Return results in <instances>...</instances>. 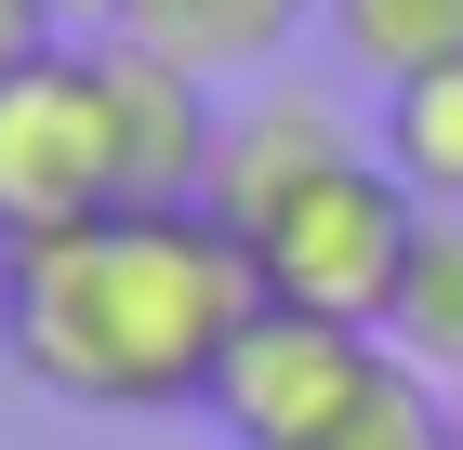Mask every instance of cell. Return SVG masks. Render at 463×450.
Instances as JSON below:
<instances>
[{
  "label": "cell",
  "instance_id": "6da1fadb",
  "mask_svg": "<svg viewBox=\"0 0 463 450\" xmlns=\"http://www.w3.org/2000/svg\"><path fill=\"white\" fill-rule=\"evenodd\" d=\"M265 305V265L213 212H93L14 252L0 358L67 411H213L225 345Z\"/></svg>",
  "mask_w": 463,
  "mask_h": 450
},
{
  "label": "cell",
  "instance_id": "7c38bea8",
  "mask_svg": "<svg viewBox=\"0 0 463 450\" xmlns=\"http://www.w3.org/2000/svg\"><path fill=\"white\" fill-rule=\"evenodd\" d=\"M40 40H53V27H40V14H27V0H0V80H14V67H27V53H40Z\"/></svg>",
  "mask_w": 463,
  "mask_h": 450
},
{
  "label": "cell",
  "instance_id": "4fadbf2b",
  "mask_svg": "<svg viewBox=\"0 0 463 450\" xmlns=\"http://www.w3.org/2000/svg\"><path fill=\"white\" fill-rule=\"evenodd\" d=\"M27 14H40V27H53V40H80V27H107V0H27Z\"/></svg>",
  "mask_w": 463,
  "mask_h": 450
},
{
  "label": "cell",
  "instance_id": "9a60e30c",
  "mask_svg": "<svg viewBox=\"0 0 463 450\" xmlns=\"http://www.w3.org/2000/svg\"><path fill=\"white\" fill-rule=\"evenodd\" d=\"M450 424H463V397H450Z\"/></svg>",
  "mask_w": 463,
  "mask_h": 450
},
{
  "label": "cell",
  "instance_id": "3957f363",
  "mask_svg": "<svg viewBox=\"0 0 463 450\" xmlns=\"http://www.w3.org/2000/svg\"><path fill=\"white\" fill-rule=\"evenodd\" d=\"M411 239H424V199L357 146L345 173H318L265 239H251V265H265L279 305H318V318H345V331H384L397 278H411Z\"/></svg>",
  "mask_w": 463,
  "mask_h": 450
},
{
  "label": "cell",
  "instance_id": "277c9868",
  "mask_svg": "<svg viewBox=\"0 0 463 450\" xmlns=\"http://www.w3.org/2000/svg\"><path fill=\"white\" fill-rule=\"evenodd\" d=\"M384 371H397L384 331H345V318L265 292L251 331L225 345V371H213V424H225V450H318L331 424L371 411V384H384Z\"/></svg>",
  "mask_w": 463,
  "mask_h": 450
},
{
  "label": "cell",
  "instance_id": "30bf717a",
  "mask_svg": "<svg viewBox=\"0 0 463 450\" xmlns=\"http://www.w3.org/2000/svg\"><path fill=\"white\" fill-rule=\"evenodd\" d=\"M318 27L345 40V67H371V80L463 67V0H331Z\"/></svg>",
  "mask_w": 463,
  "mask_h": 450
},
{
  "label": "cell",
  "instance_id": "7a4b0ae2",
  "mask_svg": "<svg viewBox=\"0 0 463 450\" xmlns=\"http://www.w3.org/2000/svg\"><path fill=\"white\" fill-rule=\"evenodd\" d=\"M93 212H133L107 146V80H93V40H40L0 80V252L67 239Z\"/></svg>",
  "mask_w": 463,
  "mask_h": 450
},
{
  "label": "cell",
  "instance_id": "52a82bcc",
  "mask_svg": "<svg viewBox=\"0 0 463 450\" xmlns=\"http://www.w3.org/2000/svg\"><path fill=\"white\" fill-rule=\"evenodd\" d=\"M331 0H107V27H133V40H159V53H185V67H279L291 40L318 27Z\"/></svg>",
  "mask_w": 463,
  "mask_h": 450
},
{
  "label": "cell",
  "instance_id": "8992f818",
  "mask_svg": "<svg viewBox=\"0 0 463 450\" xmlns=\"http://www.w3.org/2000/svg\"><path fill=\"white\" fill-rule=\"evenodd\" d=\"M345 159H357L345 106L305 93V80H265V93L225 106V159H213V199H199V212H213L225 239L251 252V239H265V225H279V212L305 199L318 173H345Z\"/></svg>",
  "mask_w": 463,
  "mask_h": 450
},
{
  "label": "cell",
  "instance_id": "5b68a950",
  "mask_svg": "<svg viewBox=\"0 0 463 450\" xmlns=\"http://www.w3.org/2000/svg\"><path fill=\"white\" fill-rule=\"evenodd\" d=\"M93 80H107V146H119V199L133 212H185L213 199V159H225V93L213 67H185L133 27H93Z\"/></svg>",
  "mask_w": 463,
  "mask_h": 450
},
{
  "label": "cell",
  "instance_id": "9c48e42d",
  "mask_svg": "<svg viewBox=\"0 0 463 450\" xmlns=\"http://www.w3.org/2000/svg\"><path fill=\"white\" fill-rule=\"evenodd\" d=\"M371 159H384L424 212H463V67L384 80V133H371Z\"/></svg>",
  "mask_w": 463,
  "mask_h": 450
},
{
  "label": "cell",
  "instance_id": "ba28073f",
  "mask_svg": "<svg viewBox=\"0 0 463 450\" xmlns=\"http://www.w3.org/2000/svg\"><path fill=\"white\" fill-rule=\"evenodd\" d=\"M384 358L463 397V212H424L411 278H397V305H384Z\"/></svg>",
  "mask_w": 463,
  "mask_h": 450
},
{
  "label": "cell",
  "instance_id": "8fae6325",
  "mask_svg": "<svg viewBox=\"0 0 463 450\" xmlns=\"http://www.w3.org/2000/svg\"><path fill=\"white\" fill-rule=\"evenodd\" d=\"M318 450H463V424H450V384H424V371H384V384H371V411H357V424H331Z\"/></svg>",
  "mask_w": 463,
  "mask_h": 450
},
{
  "label": "cell",
  "instance_id": "5bb4252c",
  "mask_svg": "<svg viewBox=\"0 0 463 450\" xmlns=\"http://www.w3.org/2000/svg\"><path fill=\"white\" fill-rule=\"evenodd\" d=\"M0 305H14V252H0Z\"/></svg>",
  "mask_w": 463,
  "mask_h": 450
}]
</instances>
